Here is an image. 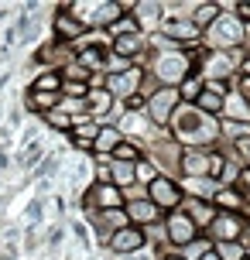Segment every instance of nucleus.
I'll return each instance as SVG.
<instances>
[{
	"mask_svg": "<svg viewBox=\"0 0 250 260\" xmlns=\"http://www.w3.org/2000/svg\"><path fill=\"white\" fill-rule=\"evenodd\" d=\"M243 35H247V27H243V21H237V17H226V21H216V27H212V45L220 48V52H230V48H237V45H243Z\"/></svg>",
	"mask_w": 250,
	"mask_h": 260,
	"instance_id": "1",
	"label": "nucleus"
},
{
	"mask_svg": "<svg viewBox=\"0 0 250 260\" xmlns=\"http://www.w3.org/2000/svg\"><path fill=\"white\" fill-rule=\"evenodd\" d=\"M175 103H178V92L165 86V89H158L147 100V117L154 120V123H168L171 113H175Z\"/></svg>",
	"mask_w": 250,
	"mask_h": 260,
	"instance_id": "2",
	"label": "nucleus"
},
{
	"mask_svg": "<svg viewBox=\"0 0 250 260\" xmlns=\"http://www.w3.org/2000/svg\"><path fill=\"white\" fill-rule=\"evenodd\" d=\"M110 247L117 250V253H137V250H144V233H141V226L117 230V233L110 236Z\"/></svg>",
	"mask_w": 250,
	"mask_h": 260,
	"instance_id": "3",
	"label": "nucleus"
},
{
	"mask_svg": "<svg viewBox=\"0 0 250 260\" xmlns=\"http://www.w3.org/2000/svg\"><path fill=\"white\" fill-rule=\"evenodd\" d=\"M178 199H182V192H178L168 178H154V182H151V202H154L158 209L178 206Z\"/></svg>",
	"mask_w": 250,
	"mask_h": 260,
	"instance_id": "4",
	"label": "nucleus"
},
{
	"mask_svg": "<svg viewBox=\"0 0 250 260\" xmlns=\"http://www.w3.org/2000/svg\"><path fill=\"white\" fill-rule=\"evenodd\" d=\"M168 233L178 247H189L192 236H196V222L189 219V216H182V212H175V216H168Z\"/></svg>",
	"mask_w": 250,
	"mask_h": 260,
	"instance_id": "5",
	"label": "nucleus"
},
{
	"mask_svg": "<svg viewBox=\"0 0 250 260\" xmlns=\"http://www.w3.org/2000/svg\"><path fill=\"white\" fill-rule=\"evenodd\" d=\"M182 161H185L182 168H185V175H189V178H206V175L212 171V154H202L199 147H192Z\"/></svg>",
	"mask_w": 250,
	"mask_h": 260,
	"instance_id": "6",
	"label": "nucleus"
},
{
	"mask_svg": "<svg viewBox=\"0 0 250 260\" xmlns=\"http://www.w3.org/2000/svg\"><path fill=\"white\" fill-rule=\"evenodd\" d=\"M127 216H131V226H151L158 219V206L151 199H137V202L127 206Z\"/></svg>",
	"mask_w": 250,
	"mask_h": 260,
	"instance_id": "7",
	"label": "nucleus"
},
{
	"mask_svg": "<svg viewBox=\"0 0 250 260\" xmlns=\"http://www.w3.org/2000/svg\"><path fill=\"white\" fill-rule=\"evenodd\" d=\"M165 35H168V41H175V45H178V41H196L199 38V27L192 24V21H165Z\"/></svg>",
	"mask_w": 250,
	"mask_h": 260,
	"instance_id": "8",
	"label": "nucleus"
},
{
	"mask_svg": "<svg viewBox=\"0 0 250 260\" xmlns=\"http://www.w3.org/2000/svg\"><path fill=\"white\" fill-rule=\"evenodd\" d=\"M223 113H226V120H233V123H240V120H250V100L243 96V92H237V96H226Z\"/></svg>",
	"mask_w": 250,
	"mask_h": 260,
	"instance_id": "9",
	"label": "nucleus"
},
{
	"mask_svg": "<svg viewBox=\"0 0 250 260\" xmlns=\"http://www.w3.org/2000/svg\"><path fill=\"white\" fill-rule=\"evenodd\" d=\"M92 195H96V206L103 209V212H110V209H120V202H123L120 188H113V185H96V188H92Z\"/></svg>",
	"mask_w": 250,
	"mask_h": 260,
	"instance_id": "10",
	"label": "nucleus"
},
{
	"mask_svg": "<svg viewBox=\"0 0 250 260\" xmlns=\"http://www.w3.org/2000/svg\"><path fill=\"white\" fill-rule=\"evenodd\" d=\"M137 82H141V69H127V72H120V76H113V79H110V89L123 96V92L137 89Z\"/></svg>",
	"mask_w": 250,
	"mask_h": 260,
	"instance_id": "11",
	"label": "nucleus"
},
{
	"mask_svg": "<svg viewBox=\"0 0 250 260\" xmlns=\"http://www.w3.org/2000/svg\"><path fill=\"white\" fill-rule=\"evenodd\" d=\"M92 147H96V151H117V147H120V130H113V127H103L100 134H96V141H92Z\"/></svg>",
	"mask_w": 250,
	"mask_h": 260,
	"instance_id": "12",
	"label": "nucleus"
},
{
	"mask_svg": "<svg viewBox=\"0 0 250 260\" xmlns=\"http://www.w3.org/2000/svg\"><path fill=\"white\" fill-rule=\"evenodd\" d=\"M209 21H220V4H199L192 24H196V27H206Z\"/></svg>",
	"mask_w": 250,
	"mask_h": 260,
	"instance_id": "13",
	"label": "nucleus"
},
{
	"mask_svg": "<svg viewBox=\"0 0 250 260\" xmlns=\"http://www.w3.org/2000/svg\"><path fill=\"white\" fill-rule=\"evenodd\" d=\"M55 31H58V38H76L79 31H86V27H82L76 17H69V14L62 11V14H58V27H55Z\"/></svg>",
	"mask_w": 250,
	"mask_h": 260,
	"instance_id": "14",
	"label": "nucleus"
},
{
	"mask_svg": "<svg viewBox=\"0 0 250 260\" xmlns=\"http://www.w3.org/2000/svg\"><path fill=\"white\" fill-rule=\"evenodd\" d=\"M113 48H117V55H123V58H134V55L141 52V38H137V35H131V38H117Z\"/></svg>",
	"mask_w": 250,
	"mask_h": 260,
	"instance_id": "15",
	"label": "nucleus"
},
{
	"mask_svg": "<svg viewBox=\"0 0 250 260\" xmlns=\"http://www.w3.org/2000/svg\"><path fill=\"white\" fill-rule=\"evenodd\" d=\"M62 89V79L55 76V72H45V76H38V82H35V92H58Z\"/></svg>",
	"mask_w": 250,
	"mask_h": 260,
	"instance_id": "16",
	"label": "nucleus"
},
{
	"mask_svg": "<svg viewBox=\"0 0 250 260\" xmlns=\"http://www.w3.org/2000/svg\"><path fill=\"white\" fill-rule=\"evenodd\" d=\"M216 253H220L223 260H247L243 257V243H237V240H223Z\"/></svg>",
	"mask_w": 250,
	"mask_h": 260,
	"instance_id": "17",
	"label": "nucleus"
},
{
	"mask_svg": "<svg viewBox=\"0 0 250 260\" xmlns=\"http://www.w3.org/2000/svg\"><path fill=\"white\" fill-rule=\"evenodd\" d=\"M189 209H192V222H196V226H206V222L212 219L209 206H206V202H199V199H189Z\"/></svg>",
	"mask_w": 250,
	"mask_h": 260,
	"instance_id": "18",
	"label": "nucleus"
},
{
	"mask_svg": "<svg viewBox=\"0 0 250 260\" xmlns=\"http://www.w3.org/2000/svg\"><path fill=\"white\" fill-rule=\"evenodd\" d=\"M216 202H220V206H226L230 212H240V209H243V199H240L237 192H230V188H220Z\"/></svg>",
	"mask_w": 250,
	"mask_h": 260,
	"instance_id": "19",
	"label": "nucleus"
},
{
	"mask_svg": "<svg viewBox=\"0 0 250 260\" xmlns=\"http://www.w3.org/2000/svg\"><path fill=\"white\" fill-rule=\"evenodd\" d=\"M185 260H202L206 253H209V240H192L189 247H182Z\"/></svg>",
	"mask_w": 250,
	"mask_h": 260,
	"instance_id": "20",
	"label": "nucleus"
},
{
	"mask_svg": "<svg viewBox=\"0 0 250 260\" xmlns=\"http://www.w3.org/2000/svg\"><path fill=\"white\" fill-rule=\"evenodd\" d=\"M113 35H117V38H131V35H137V21H131V17H120L117 24H113Z\"/></svg>",
	"mask_w": 250,
	"mask_h": 260,
	"instance_id": "21",
	"label": "nucleus"
},
{
	"mask_svg": "<svg viewBox=\"0 0 250 260\" xmlns=\"http://www.w3.org/2000/svg\"><path fill=\"white\" fill-rule=\"evenodd\" d=\"M202 92H206V89H202V79H185V82H182V96H185V100H199Z\"/></svg>",
	"mask_w": 250,
	"mask_h": 260,
	"instance_id": "22",
	"label": "nucleus"
},
{
	"mask_svg": "<svg viewBox=\"0 0 250 260\" xmlns=\"http://www.w3.org/2000/svg\"><path fill=\"white\" fill-rule=\"evenodd\" d=\"M31 103H35V110H48V106L55 110V103H58V100H55L52 92H35V89H31Z\"/></svg>",
	"mask_w": 250,
	"mask_h": 260,
	"instance_id": "23",
	"label": "nucleus"
},
{
	"mask_svg": "<svg viewBox=\"0 0 250 260\" xmlns=\"http://www.w3.org/2000/svg\"><path fill=\"white\" fill-rule=\"evenodd\" d=\"M113 168H117V182H134V175H137V171H134V165H127V161H113Z\"/></svg>",
	"mask_w": 250,
	"mask_h": 260,
	"instance_id": "24",
	"label": "nucleus"
},
{
	"mask_svg": "<svg viewBox=\"0 0 250 260\" xmlns=\"http://www.w3.org/2000/svg\"><path fill=\"white\" fill-rule=\"evenodd\" d=\"M117 161H127V165H134V161H137V147H131V144H120V147H117Z\"/></svg>",
	"mask_w": 250,
	"mask_h": 260,
	"instance_id": "25",
	"label": "nucleus"
},
{
	"mask_svg": "<svg viewBox=\"0 0 250 260\" xmlns=\"http://www.w3.org/2000/svg\"><path fill=\"white\" fill-rule=\"evenodd\" d=\"M48 123H52V127H62V130H66V127H72V120H69L66 113H55V110L48 113Z\"/></svg>",
	"mask_w": 250,
	"mask_h": 260,
	"instance_id": "26",
	"label": "nucleus"
},
{
	"mask_svg": "<svg viewBox=\"0 0 250 260\" xmlns=\"http://www.w3.org/2000/svg\"><path fill=\"white\" fill-rule=\"evenodd\" d=\"M82 103H76V100H62V106H58V110H62V113H72V110H79Z\"/></svg>",
	"mask_w": 250,
	"mask_h": 260,
	"instance_id": "27",
	"label": "nucleus"
},
{
	"mask_svg": "<svg viewBox=\"0 0 250 260\" xmlns=\"http://www.w3.org/2000/svg\"><path fill=\"white\" fill-rule=\"evenodd\" d=\"M240 185H247V195H250V168H243V175H240Z\"/></svg>",
	"mask_w": 250,
	"mask_h": 260,
	"instance_id": "28",
	"label": "nucleus"
},
{
	"mask_svg": "<svg viewBox=\"0 0 250 260\" xmlns=\"http://www.w3.org/2000/svg\"><path fill=\"white\" fill-rule=\"evenodd\" d=\"M202 260H223V257H220V253H212V250H209V253H206Z\"/></svg>",
	"mask_w": 250,
	"mask_h": 260,
	"instance_id": "29",
	"label": "nucleus"
},
{
	"mask_svg": "<svg viewBox=\"0 0 250 260\" xmlns=\"http://www.w3.org/2000/svg\"><path fill=\"white\" fill-rule=\"evenodd\" d=\"M168 260H185V257H168Z\"/></svg>",
	"mask_w": 250,
	"mask_h": 260,
	"instance_id": "30",
	"label": "nucleus"
},
{
	"mask_svg": "<svg viewBox=\"0 0 250 260\" xmlns=\"http://www.w3.org/2000/svg\"><path fill=\"white\" fill-rule=\"evenodd\" d=\"M247 260H250V257H247Z\"/></svg>",
	"mask_w": 250,
	"mask_h": 260,
	"instance_id": "31",
	"label": "nucleus"
}]
</instances>
